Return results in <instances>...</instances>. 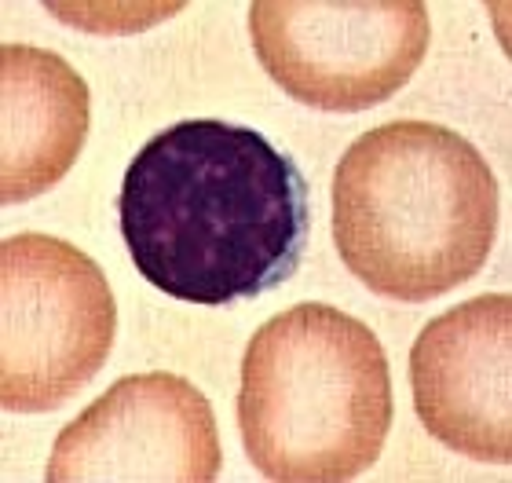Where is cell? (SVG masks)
<instances>
[{"label":"cell","mask_w":512,"mask_h":483,"mask_svg":"<svg viewBox=\"0 0 512 483\" xmlns=\"http://www.w3.org/2000/svg\"><path fill=\"white\" fill-rule=\"evenodd\" d=\"M118 220L136 271L172 301H256L300 268L308 183L256 129L176 121L132 158Z\"/></svg>","instance_id":"obj_1"},{"label":"cell","mask_w":512,"mask_h":483,"mask_svg":"<svg viewBox=\"0 0 512 483\" xmlns=\"http://www.w3.org/2000/svg\"><path fill=\"white\" fill-rule=\"evenodd\" d=\"M494 235L498 180L447 125H377L333 169V242L377 297L421 304L458 290L480 275Z\"/></svg>","instance_id":"obj_2"},{"label":"cell","mask_w":512,"mask_h":483,"mask_svg":"<svg viewBox=\"0 0 512 483\" xmlns=\"http://www.w3.org/2000/svg\"><path fill=\"white\" fill-rule=\"evenodd\" d=\"M238 429L267 480L363 476L392 429V374L374 330L315 301L267 319L242 355Z\"/></svg>","instance_id":"obj_3"},{"label":"cell","mask_w":512,"mask_h":483,"mask_svg":"<svg viewBox=\"0 0 512 483\" xmlns=\"http://www.w3.org/2000/svg\"><path fill=\"white\" fill-rule=\"evenodd\" d=\"M118 330L107 275L77 246L22 231L0 246V407L52 414L103 370Z\"/></svg>","instance_id":"obj_4"},{"label":"cell","mask_w":512,"mask_h":483,"mask_svg":"<svg viewBox=\"0 0 512 483\" xmlns=\"http://www.w3.org/2000/svg\"><path fill=\"white\" fill-rule=\"evenodd\" d=\"M253 52L304 107L355 114L417 74L432 22L421 0H256Z\"/></svg>","instance_id":"obj_5"},{"label":"cell","mask_w":512,"mask_h":483,"mask_svg":"<svg viewBox=\"0 0 512 483\" xmlns=\"http://www.w3.org/2000/svg\"><path fill=\"white\" fill-rule=\"evenodd\" d=\"M220 432L202 388L150 370L128 374L59 432L48 483H213Z\"/></svg>","instance_id":"obj_6"},{"label":"cell","mask_w":512,"mask_h":483,"mask_svg":"<svg viewBox=\"0 0 512 483\" xmlns=\"http://www.w3.org/2000/svg\"><path fill=\"white\" fill-rule=\"evenodd\" d=\"M428 436L472 462H512V301L487 293L436 315L410 352Z\"/></svg>","instance_id":"obj_7"},{"label":"cell","mask_w":512,"mask_h":483,"mask_svg":"<svg viewBox=\"0 0 512 483\" xmlns=\"http://www.w3.org/2000/svg\"><path fill=\"white\" fill-rule=\"evenodd\" d=\"M92 125L85 77L33 44L0 48V202H30L74 169Z\"/></svg>","instance_id":"obj_8"}]
</instances>
